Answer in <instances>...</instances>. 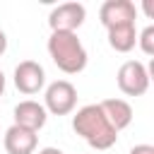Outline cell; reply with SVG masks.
<instances>
[{"instance_id": "cell-7", "label": "cell", "mask_w": 154, "mask_h": 154, "mask_svg": "<svg viewBox=\"0 0 154 154\" xmlns=\"http://www.w3.org/2000/svg\"><path fill=\"white\" fill-rule=\"evenodd\" d=\"M46 84V72L36 60H22L14 67V87L22 94H38Z\"/></svg>"}, {"instance_id": "cell-6", "label": "cell", "mask_w": 154, "mask_h": 154, "mask_svg": "<svg viewBox=\"0 0 154 154\" xmlns=\"http://www.w3.org/2000/svg\"><path fill=\"white\" fill-rule=\"evenodd\" d=\"M137 7L132 0H106L99 10V19L106 29L120 26V24H135Z\"/></svg>"}, {"instance_id": "cell-2", "label": "cell", "mask_w": 154, "mask_h": 154, "mask_svg": "<svg viewBox=\"0 0 154 154\" xmlns=\"http://www.w3.org/2000/svg\"><path fill=\"white\" fill-rule=\"evenodd\" d=\"M48 55L65 75H77L87 67V48L75 31H51Z\"/></svg>"}, {"instance_id": "cell-8", "label": "cell", "mask_w": 154, "mask_h": 154, "mask_svg": "<svg viewBox=\"0 0 154 154\" xmlns=\"http://www.w3.org/2000/svg\"><path fill=\"white\" fill-rule=\"evenodd\" d=\"M2 144L7 154H34L38 144V135L22 125H10L2 135Z\"/></svg>"}, {"instance_id": "cell-12", "label": "cell", "mask_w": 154, "mask_h": 154, "mask_svg": "<svg viewBox=\"0 0 154 154\" xmlns=\"http://www.w3.org/2000/svg\"><path fill=\"white\" fill-rule=\"evenodd\" d=\"M137 43L144 55H154V26L142 29V34H137Z\"/></svg>"}, {"instance_id": "cell-1", "label": "cell", "mask_w": 154, "mask_h": 154, "mask_svg": "<svg viewBox=\"0 0 154 154\" xmlns=\"http://www.w3.org/2000/svg\"><path fill=\"white\" fill-rule=\"evenodd\" d=\"M72 130L91 149H111L118 140V132L106 120L99 103H87L72 116Z\"/></svg>"}, {"instance_id": "cell-4", "label": "cell", "mask_w": 154, "mask_h": 154, "mask_svg": "<svg viewBox=\"0 0 154 154\" xmlns=\"http://www.w3.org/2000/svg\"><path fill=\"white\" fill-rule=\"evenodd\" d=\"M118 89L128 96H142L149 89V70L140 60H125L116 75Z\"/></svg>"}, {"instance_id": "cell-3", "label": "cell", "mask_w": 154, "mask_h": 154, "mask_svg": "<svg viewBox=\"0 0 154 154\" xmlns=\"http://www.w3.org/2000/svg\"><path fill=\"white\" fill-rule=\"evenodd\" d=\"M77 106V89L72 82L67 79H55L46 87V94H43V108L46 113H53V116H67L72 113Z\"/></svg>"}, {"instance_id": "cell-14", "label": "cell", "mask_w": 154, "mask_h": 154, "mask_svg": "<svg viewBox=\"0 0 154 154\" xmlns=\"http://www.w3.org/2000/svg\"><path fill=\"white\" fill-rule=\"evenodd\" d=\"M7 51V36H5V31L0 29V55Z\"/></svg>"}, {"instance_id": "cell-16", "label": "cell", "mask_w": 154, "mask_h": 154, "mask_svg": "<svg viewBox=\"0 0 154 154\" xmlns=\"http://www.w3.org/2000/svg\"><path fill=\"white\" fill-rule=\"evenodd\" d=\"M2 91H5V72L0 70V96H2Z\"/></svg>"}, {"instance_id": "cell-5", "label": "cell", "mask_w": 154, "mask_h": 154, "mask_svg": "<svg viewBox=\"0 0 154 154\" xmlns=\"http://www.w3.org/2000/svg\"><path fill=\"white\" fill-rule=\"evenodd\" d=\"M87 19V10L82 2H63L51 10L48 26L51 31H77Z\"/></svg>"}, {"instance_id": "cell-13", "label": "cell", "mask_w": 154, "mask_h": 154, "mask_svg": "<svg viewBox=\"0 0 154 154\" xmlns=\"http://www.w3.org/2000/svg\"><path fill=\"white\" fill-rule=\"evenodd\" d=\"M130 154H154V147L152 144H135L130 149Z\"/></svg>"}, {"instance_id": "cell-15", "label": "cell", "mask_w": 154, "mask_h": 154, "mask_svg": "<svg viewBox=\"0 0 154 154\" xmlns=\"http://www.w3.org/2000/svg\"><path fill=\"white\" fill-rule=\"evenodd\" d=\"M38 154H63L58 147H43V149H38Z\"/></svg>"}, {"instance_id": "cell-9", "label": "cell", "mask_w": 154, "mask_h": 154, "mask_svg": "<svg viewBox=\"0 0 154 154\" xmlns=\"http://www.w3.org/2000/svg\"><path fill=\"white\" fill-rule=\"evenodd\" d=\"M48 120V113L43 108V103L34 101V99H26V101H19L14 106V125H22L26 130H34L38 132Z\"/></svg>"}, {"instance_id": "cell-10", "label": "cell", "mask_w": 154, "mask_h": 154, "mask_svg": "<svg viewBox=\"0 0 154 154\" xmlns=\"http://www.w3.org/2000/svg\"><path fill=\"white\" fill-rule=\"evenodd\" d=\"M99 106L116 132H120L123 128H128L132 123V106L125 99H103Z\"/></svg>"}, {"instance_id": "cell-11", "label": "cell", "mask_w": 154, "mask_h": 154, "mask_svg": "<svg viewBox=\"0 0 154 154\" xmlns=\"http://www.w3.org/2000/svg\"><path fill=\"white\" fill-rule=\"evenodd\" d=\"M106 31H108V46L116 53H130L137 43L135 24H120V26H113V29H106Z\"/></svg>"}]
</instances>
